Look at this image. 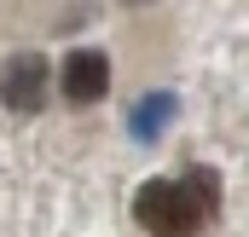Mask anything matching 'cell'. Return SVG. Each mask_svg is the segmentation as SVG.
<instances>
[{
	"label": "cell",
	"instance_id": "obj_1",
	"mask_svg": "<svg viewBox=\"0 0 249 237\" xmlns=\"http://www.w3.org/2000/svg\"><path fill=\"white\" fill-rule=\"evenodd\" d=\"M133 220L151 237H197L214 214L197 203V191L186 179H145L133 191Z\"/></svg>",
	"mask_w": 249,
	"mask_h": 237
},
{
	"label": "cell",
	"instance_id": "obj_2",
	"mask_svg": "<svg viewBox=\"0 0 249 237\" xmlns=\"http://www.w3.org/2000/svg\"><path fill=\"white\" fill-rule=\"evenodd\" d=\"M47 87H53V69L41 52H18V58L0 64V104L12 116H35L47 110Z\"/></svg>",
	"mask_w": 249,
	"mask_h": 237
},
{
	"label": "cell",
	"instance_id": "obj_3",
	"mask_svg": "<svg viewBox=\"0 0 249 237\" xmlns=\"http://www.w3.org/2000/svg\"><path fill=\"white\" fill-rule=\"evenodd\" d=\"M58 87L70 104H99L105 93H110V58L99 52V47H75L58 69Z\"/></svg>",
	"mask_w": 249,
	"mask_h": 237
},
{
	"label": "cell",
	"instance_id": "obj_4",
	"mask_svg": "<svg viewBox=\"0 0 249 237\" xmlns=\"http://www.w3.org/2000/svg\"><path fill=\"white\" fill-rule=\"evenodd\" d=\"M174 116H180V99H174V93H145V99L127 110V133H133L139 145H157Z\"/></svg>",
	"mask_w": 249,
	"mask_h": 237
},
{
	"label": "cell",
	"instance_id": "obj_5",
	"mask_svg": "<svg viewBox=\"0 0 249 237\" xmlns=\"http://www.w3.org/2000/svg\"><path fill=\"white\" fill-rule=\"evenodd\" d=\"M180 179H186L191 191H197V203H203L209 214H220V168H209V162H197V168H186Z\"/></svg>",
	"mask_w": 249,
	"mask_h": 237
},
{
	"label": "cell",
	"instance_id": "obj_6",
	"mask_svg": "<svg viewBox=\"0 0 249 237\" xmlns=\"http://www.w3.org/2000/svg\"><path fill=\"white\" fill-rule=\"evenodd\" d=\"M122 6H151V0H122Z\"/></svg>",
	"mask_w": 249,
	"mask_h": 237
}]
</instances>
